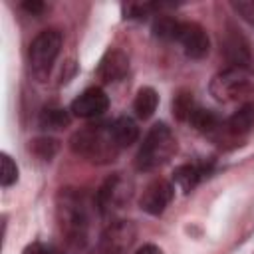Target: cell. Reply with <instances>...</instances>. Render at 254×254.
<instances>
[{
	"label": "cell",
	"mask_w": 254,
	"mask_h": 254,
	"mask_svg": "<svg viewBox=\"0 0 254 254\" xmlns=\"http://www.w3.org/2000/svg\"><path fill=\"white\" fill-rule=\"evenodd\" d=\"M30 149H32L40 159L50 161V159L58 153V141H56V139H52V137H38V139H34V141H32Z\"/></svg>",
	"instance_id": "ffe728a7"
},
{
	"label": "cell",
	"mask_w": 254,
	"mask_h": 254,
	"mask_svg": "<svg viewBox=\"0 0 254 254\" xmlns=\"http://www.w3.org/2000/svg\"><path fill=\"white\" fill-rule=\"evenodd\" d=\"M179 28H181V22L175 20L173 16H157L151 30H153V36L159 40H177Z\"/></svg>",
	"instance_id": "ac0fdd59"
},
{
	"label": "cell",
	"mask_w": 254,
	"mask_h": 254,
	"mask_svg": "<svg viewBox=\"0 0 254 254\" xmlns=\"http://www.w3.org/2000/svg\"><path fill=\"white\" fill-rule=\"evenodd\" d=\"M177 42L183 46L185 54H187L190 60H200V58H204V56L208 54V50H210L208 36H206V32H204V28L198 26L196 22H181Z\"/></svg>",
	"instance_id": "9c48e42d"
},
{
	"label": "cell",
	"mask_w": 254,
	"mask_h": 254,
	"mask_svg": "<svg viewBox=\"0 0 254 254\" xmlns=\"http://www.w3.org/2000/svg\"><path fill=\"white\" fill-rule=\"evenodd\" d=\"M254 127V103H244L236 113L226 119V131L230 135H244Z\"/></svg>",
	"instance_id": "5bb4252c"
},
{
	"label": "cell",
	"mask_w": 254,
	"mask_h": 254,
	"mask_svg": "<svg viewBox=\"0 0 254 254\" xmlns=\"http://www.w3.org/2000/svg\"><path fill=\"white\" fill-rule=\"evenodd\" d=\"M175 151H177V139H175L173 131L165 123H155L147 131V135L135 155V167H137V171H143V173L155 171V169L163 167L165 163H169V159L175 155Z\"/></svg>",
	"instance_id": "3957f363"
},
{
	"label": "cell",
	"mask_w": 254,
	"mask_h": 254,
	"mask_svg": "<svg viewBox=\"0 0 254 254\" xmlns=\"http://www.w3.org/2000/svg\"><path fill=\"white\" fill-rule=\"evenodd\" d=\"M22 8H24L28 14H32V16H38V14L44 12L46 4L40 2V0H26V2H22Z\"/></svg>",
	"instance_id": "484cf974"
},
{
	"label": "cell",
	"mask_w": 254,
	"mask_h": 254,
	"mask_svg": "<svg viewBox=\"0 0 254 254\" xmlns=\"http://www.w3.org/2000/svg\"><path fill=\"white\" fill-rule=\"evenodd\" d=\"M60 50H62V32H58V30H44L32 40L28 58H30L32 75L38 81L48 79L50 69H52L56 58L60 56Z\"/></svg>",
	"instance_id": "5b68a950"
},
{
	"label": "cell",
	"mask_w": 254,
	"mask_h": 254,
	"mask_svg": "<svg viewBox=\"0 0 254 254\" xmlns=\"http://www.w3.org/2000/svg\"><path fill=\"white\" fill-rule=\"evenodd\" d=\"M69 147L75 155L91 163H109L119 153V147L111 135V123L87 125L75 131L69 139Z\"/></svg>",
	"instance_id": "6da1fadb"
},
{
	"label": "cell",
	"mask_w": 254,
	"mask_h": 254,
	"mask_svg": "<svg viewBox=\"0 0 254 254\" xmlns=\"http://www.w3.org/2000/svg\"><path fill=\"white\" fill-rule=\"evenodd\" d=\"M111 135H113L117 147L123 149V147L133 145L139 139V127H137V123L131 117H125L123 115V117H117L111 123Z\"/></svg>",
	"instance_id": "4fadbf2b"
},
{
	"label": "cell",
	"mask_w": 254,
	"mask_h": 254,
	"mask_svg": "<svg viewBox=\"0 0 254 254\" xmlns=\"http://www.w3.org/2000/svg\"><path fill=\"white\" fill-rule=\"evenodd\" d=\"M232 8L238 12V16L242 20H246L248 24L254 26V0H238V2H232Z\"/></svg>",
	"instance_id": "cb8c5ba5"
},
{
	"label": "cell",
	"mask_w": 254,
	"mask_h": 254,
	"mask_svg": "<svg viewBox=\"0 0 254 254\" xmlns=\"http://www.w3.org/2000/svg\"><path fill=\"white\" fill-rule=\"evenodd\" d=\"M22 254H56V250L52 246L44 244V242H32V244H28L24 248Z\"/></svg>",
	"instance_id": "d4e9b609"
},
{
	"label": "cell",
	"mask_w": 254,
	"mask_h": 254,
	"mask_svg": "<svg viewBox=\"0 0 254 254\" xmlns=\"http://www.w3.org/2000/svg\"><path fill=\"white\" fill-rule=\"evenodd\" d=\"M194 101H192V95L190 93H179L175 99H173V113L179 117V119H187L190 117L192 109H194Z\"/></svg>",
	"instance_id": "7402d4cb"
},
{
	"label": "cell",
	"mask_w": 254,
	"mask_h": 254,
	"mask_svg": "<svg viewBox=\"0 0 254 254\" xmlns=\"http://www.w3.org/2000/svg\"><path fill=\"white\" fill-rule=\"evenodd\" d=\"M107 107H109V97H107V93H105L101 87H89V89H85L83 93H79V95L71 101L69 111H71L75 117L91 119V117H97V115H101L103 111H107Z\"/></svg>",
	"instance_id": "30bf717a"
},
{
	"label": "cell",
	"mask_w": 254,
	"mask_h": 254,
	"mask_svg": "<svg viewBox=\"0 0 254 254\" xmlns=\"http://www.w3.org/2000/svg\"><path fill=\"white\" fill-rule=\"evenodd\" d=\"M137 230L131 220H115L111 222L99 238V252L101 254H129L131 246L135 244Z\"/></svg>",
	"instance_id": "52a82bcc"
},
{
	"label": "cell",
	"mask_w": 254,
	"mask_h": 254,
	"mask_svg": "<svg viewBox=\"0 0 254 254\" xmlns=\"http://www.w3.org/2000/svg\"><path fill=\"white\" fill-rule=\"evenodd\" d=\"M222 52H224L226 60L230 62V65L248 67L250 62H252L250 46H248L246 38L240 34V30H236V28L226 30V34L222 38Z\"/></svg>",
	"instance_id": "8fae6325"
},
{
	"label": "cell",
	"mask_w": 254,
	"mask_h": 254,
	"mask_svg": "<svg viewBox=\"0 0 254 254\" xmlns=\"http://www.w3.org/2000/svg\"><path fill=\"white\" fill-rule=\"evenodd\" d=\"M58 220L69 242L85 244L87 228H89V210H87V200L81 192L73 189H64L60 192Z\"/></svg>",
	"instance_id": "7a4b0ae2"
},
{
	"label": "cell",
	"mask_w": 254,
	"mask_h": 254,
	"mask_svg": "<svg viewBox=\"0 0 254 254\" xmlns=\"http://www.w3.org/2000/svg\"><path fill=\"white\" fill-rule=\"evenodd\" d=\"M0 165H2V171H0V183H2V187L14 185L18 181V167L12 161V157L6 155V153H2L0 155Z\"/></svg>",
	"instance_id": "44dd1931"
},
{
	"label": "cell",
	"mask_w": 254,
	"mask_h": 254,
	"mask_svg": "<svg viewBox=\"0 0 254 254\" xmlns=\"http://www.w3.org/2000/svg\"><path fill=\"white\" fill-rule=\"evenodd\" d=\"M159 105V95L153 87H141L135 95V101H133V109L137 113L139 119H149L155 109Z\"/></svg>",
	"instance_id": "2e32d148"
},
{
	"label": "cell",
	"mask_w": 254,
	"mask_h": 254,
	"mask_svg": "<svg viewBox=\"0 0 254 254\" xmlns=\"http://www.w3.org/2000/svg\"><path fill=\"white\" fill-rule=\"evenodd\" d=\"M161 6L159 4H137V2H133V4H125L123 6V18H127V20H143V18H147L151 12H155V10H159Z\"/></svg>",
	"instance_id": "603a6c76"
},
{
	"label": "cell",
	"mask_w": 254,
	"mask_h": 254,
	"mask_svg": "<svg viewBox=\"0 0 254 254\" xmlns=\"http://www.w3.org/2000/svg\"><path fill=\"white\" fill-rule=\"evenodd\" d=\"M208 89H210V95L222 103L244 99L246 95H250L254 91V73L248 67L230 65V67L218 71L210 79Z\"/></svg>",
	"instance_id": "277c9868"
},
{
	"label": "cell",
	"mask_w": 254,
	"mask_h": 254,
	"mask_svg": "<svg viewBox=\"0 0 254 254\" xmlns=\"http://www.w3.org/2000/svg\"><path fill=\"white\" fill-rule=\"evenodd\" d=\"M129 71V58L121 50H107L97 65V75L103 83H115Z\"/></svg>",
	"instance_id": "7c38bea8"
},
{
	"label": "cell",
	"mask_w": 254,
	"mask_h": 254,
	"mask_svg": "<svg viewBox=\"0 0 254 254\" xmlns=\"http://www.w3.org/2000/svg\"><path fill=\"white\" fill-rule=\"evenodd\" d=\"M135 254H163V250L155 244H143L139 250H135Z\"/></svg>",
	"instance_id": "4316f807"
},
{
	"label": "cell",
	"mask_w": 254,
	"mask_h": 254,
	"mask_svg": "<svg viewBox=\"0 0 254 254\" xmlns=\"http://www.w3.org/2000/svg\"><path fill=\"white\" fill-rule=\"evenodd\" d=\"M173 194H175V189H173V185H171L169 181H165V179H155V181H151V183L145 187V190H143V194H141V198H139V206H141V210H145L147 214L159 216V214L165 212V208H167L169 202L173 200Z\"/></svg>",
	"instance_id": "ba28073f"
},
{
	"label": "cell",
	"mask_w": 254,
	"mask_h": 254,
	"mask_svg": "<svg viewBox=\"0 0 254 254\" xmlns=\"http://www.w3.org/2000/svg\"><path fill=\"white\" fill-rule=\"evenodd\" d=\"M202 175H204V169L200 165H181L173 171V183L187 194L198 185Z\"/></svg>",
	"instance_id": "9a60e30c"
},
{
	"label": "cell",
	"mask_w": 254,
	"mask_h": 254,
	"mask_svg": "<svg viewBox=\"0 0 254 254\" xmlns=\"http://www.w3.org/2000/svg\"><path fill=\"white\" fill-rule=\"evenodd\" d=\"M69 123V115L65 109L60 107H46L40 113V125L44 129H62Z\"/></svg>",
	"instance_id": "d6986e66"
},
{
	"label": "cell",
	"mask_w": 254,
	"mask_h": 254,
	"mask_svg": "<svg viewBox=\"0 0 254 254\" xmlns=\"http://www.w3.org/2000/svg\"><path fill=\"white\" fill-rule=\"evenodd\" d=\"M133 190H135L133 181L123 173H115L99 187L95 194V206L103 216H109L121 210L125 204H129Z\"/></svg>",
	"instance_id": "8992f818"
},
{
	"label": "cell",
	"mask_w": 254,
	"mask_h": 254,
	"mask_svg": "<svg viewBox=\"0 0 254 254\" xmlns=\"http://www.w3.org/2000/svg\"><path fill=\"white\" fill-rule=\"evenodd\" d=\"M189 123L196 129V131H200V133H214V131H218L220 127H222V123H220V119L210 111V109H202V107H194L192 109V113H190V117H189Z\"/></svg>",
	"instance_id": "e0dca14e"
}]
</instances>
